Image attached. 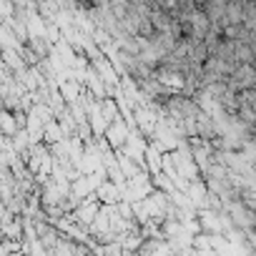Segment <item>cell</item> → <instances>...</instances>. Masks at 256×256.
Returning a JSON list of instances; mask_svg holds the SVG:
<instances>
[{
    "label": "cell",
    "instance_id": "cell-1",
    "mask_svg": "<svg viewBox=\"0 0 256 256\" xmlns=\"http://www.w3.org/2000/svg\"><path fill=\"white\" fill-rule=\"evenodd\" d=\"M131 123H128L126 118H116L110 126H108V131H106V138L113 148H123L128 144V138H131Z\"/></svg>",
    "mask_w": 256,
    "mask_h": 256
},
{
    "label": "cell",
    "instance_id": "cell-2",
    "mask_svg": "<svg viewBox=\"0 0 256 256\" xmlns=\"http://www.w3.org/2000/svg\"><path fill=\"white\" fill-rule=\"evenodd\" d=\"M226 20L228 23H244V0H226Z\"/></svg>",
    "mask_w": 256,
    "mask_h": 256
},
{
    "label": "cell",
    "instance_id": "cell-3",
    "mask_svg": "<svg viewBox=\"0 0 256 256\" xmlns=\"http://www.w3.org/2000/svg\"><path fill=\"white\" fill-rule=\"evenodd\" d=\"M58 123H60V120L56 118V120H50V123L46 126V141H48L50 146L66 138V128H63V126H58Z\"/></svg>",
    "mask_w": 256,
    "mask_h": 256
},
{
    "label": "cell",
    "instance_id": "cell-4",
    "mask_svg": "<svg viewBox=\"0 0 256 256\" xmlns=\"http://www.w3.org/2000/svg\"><path fill=\"white\" fill-rule=\"evenodd\" d=\"M100 108H103V116H106L108 123H113V120L118 118V108H120V106H118L116 98H113V100H110V98H103V100H100Z\"/></svg>",
    "mask_w": 256,
    "mask_h": 256
},
{
    "label": "cell",
    "instance_id": "cell-5",
    "mask_svg": "<svg viewBox=\"0 0 256 256\" xmlns=\"http://www.w3.org/2000/svg\"><path fill=\"white\" fill-rule=\"evenodd\" d=\"M3 18L6 20L13 18V3H10V0H3Z\"/></svg>",
    "mask_w": 256,
    "mask_h": 256
}]
</instances>
